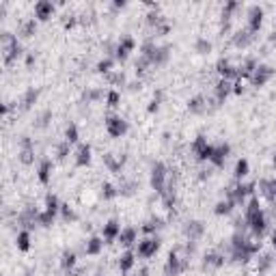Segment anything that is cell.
<instances>
[{
  "label": "cell",
  "mask_w": 276,
  "mask_h": 276,
  "mask_svg": "<svg viewBox=\"0 0 276 276\" xmlns=\"http://www.w3.org/2000/svg\"><path fill=\"white\" fill-rule=\"evenodd\" d=\"M121 229L123 226L119 225V220H108V223L101 226V237H104V242L106 244H112V242H117L119 240V235H121Z\"/></svg>",
  "instance_id": "15"
},
{
  "label": "cell",
  "mask_w": 276,
  "mask_h": 276,
  "mask_svg": "<svg viewBox=\"0 0 276 276\" xmlns=\"http://www.w3.org/2000/svg\"><path fill=\"white\" fill-rule=\"evenodd\" d=\"M164 226V218H160V216H153V218H149L147 223L143 225V233H147V235H155L158 231Z\"/></svg>",
  "instance_id": "30"
},
{
  "label": "cell",
  "mask_w": 276,
  "mask_h": 276,
  "mask_svg": "<svg viewBox=\"0 0 276 276\" xmlns=\"http://www.w3.org/2000/svg\"><path fill=\"white\" fill-rule=\"evenodd\" d=\"M106 80H108L110 84H119V86H121V84H127V82H125V74H123V72H112V74H108Z\"/></svg>",
  "instance_id": "49"
},
{
  "label": "cell",
  "mask_w": 276,
  "mask_h": 276,
  "mask_svg": "<svg viewBox=\"0 0 276 276\" xmlns=\"http://www.w3.org/2000/svg\"><path fill=\"white\" fill-rule=\"evenodd\" d=\"M205 110H207V100H205V95H194L188 100V112H192V115H203Z\"/></svg>",
  "instance_id": "28"
},
{
  "label": "cell",
  "mask_w": 276,
  "mask_h": 276,
  "mask_svg": "<svg viewBox=\"0 0 276 276\" xmlns=\"http://www.w3.org/2000/svg\"><path fill=\"white\" fill-rule=\"evenodd\" d=\"M119 104H121V93H119L117 89H110V91L106 93V106L117 108Z\"/></svg>",
  "instance_id": "46"
},
{
  "label": "cell",
  "mask_w": 276,
  "mask_h": 276,
  "mask_svg": "<svg viewBox=\"0 0 276 276\" xmlns=\"http://www.w3.org/2000/svg\"><path fill=\"white\" fill-rule=\"evenodd\" d=\"M272 207H274V214H276V203H274V205H272Z\"/></svg>",
  "instance_id": "59"
},
{
  "label": "cell",
  "mask_w": 276,
  "mask_h": 276,
  "mask_svg": "<svg viewBox=\"0 0 276 276\" xmlns=\"http://www.w3.org/2000/svg\"><path fill=\"white\" fill-rule=\"evenodd\" d=\"M233 209H235V203L231 201V199H220L214 207V214L216 216H229Z\"/></svg>",
  "instance_id": "35"
},
{
  "label": "cell",
  "mask_w": 276,
  "mask_h": 276,
  "mask_svg": "<svg viewBox=\"0 0 276 276\" xmlns=\"http://www.w3.org/2000/svg\"><path fill=\"white\" fill-rule=\"evenodd\" d=\"M69 153H72V145H69V143H65V140H63V143H58L56 145V158L58 160H67V155Z\"/></svg>",
  "instance_id": "47"
},
{
  "label": "cell",
  "mask_w": 276,
  "mask_h": 276,
  "mask_svg": "<svg viewBox=\"0 0 276 276\" xmlns=\"http://www.w3.org/2000/svg\"><path fill=\"white\" fill-rule=\"evenodd\" d=\"M162 100H164V91H162V89H155V93H153V97H151V101H149V106H147V112H149V115H153V112L160 110Z\"/></svg>",
  "instance_id": "41"
},
{
  "label": "cell",
  "mask_w": 276,
  "mask_h": 276,
  "mask_svg": "<svg viewBox=\"0 0 276 276\" xmlns=\"http://www.w3.org/2000/svg\"><path fill=\"white\" fill-rule=\"evenodd\" d=\"M82 274H84V268H74L67 272V276H82Z\"/></svg>",
  "instance_id": "54"
},
{
  "label": "cell",
  "mask_w": 276,
  "mask_h": 276,
  "mask_svg": "<svg viewBox=\"0 0 276 276\" xmlns=\"http://www.w3.org/2000/svg\"><path fill=\"white\" fill-rule=\"evenodd\" d=\"M61 218L65 220V223H74V220H78V214H75L67 203H63V207H61Z\"/></svg>",
  "instance_id": "48"
},
{
  "label": "cell",
  "mask_w": 276,
  "mask_h": 276,
  "mask_svg": "<svg viewBox=\"0 0 276 276\" xmlns=\"http://www.w3.org/2000/svg\"><path fill=\"white\" fill-rule=\"evenodd\" d=\"M169 58H171V46H158L149 61H151V67H164L169 63Z\"/></svg>",
  "instance_id": "19"
},
{
  "label": "cell",
  "mask_w": 276,
  "mask_h": 276,
  "mask_svg": "<svg viewBox=\"0 0 276 276\" xmlns=\"http://www.w3.org/2000/svg\"><path fill=\"white\" fill-rule=\"evenodd\" d=\"M125 4H127V2H125V0H117V2H112V4H110V9H112V11H119V9H125Z\"/></svg>",
  "instance_id": "53"
},
{
  "label": "cell",
  "mask_w": 276,
  "mask_h": 276,
  "mask_svg": "<svg viewBox=\"0 0 276 276\" xmlns=\"http://www.w3.org/2000/svg\"><path fill=\"white\" fill-rule=\"evenodd\" d=\"M136 276H149V270L147 268H140L138 272H136Z\"/></svg>",
  "instance_id": "56"
},
{
  "label": "cell",
  "mask_w": 276,
  "mask_h": 276,
  "mask_svg": "<svg viewBox=\"0 0 276 276\" xmlns=\"http://www.w3.org/2000/svg\"><path fill=\"white\" fill-rule=\"evenodd\" d=\"M63 140H65V143H69L72 147L80 140V129H78V125H75V123H69V125L65 127V136H63Z\"/></svg>",
  "instance_id": "40"
},
{
  "label": "cell",
  "mask_w": 276,
  "mask_h": 276,
  "mask_svg": "<svg viewBox=\"0 0 276 276\" xmlns=\"http://www.w3.org/2000/svg\"><path fill=\"white\" fill-rule=\"evenodd\" d=\"M104 100V91L97 89V86H93V89H86L82 93V101L84 104H97V101Z\"/></svg>",
  "instance_id": "34"
},
{
  "label": "cell",
  "mask_w": 276,
  "mask_h": 276,
  "mask_svg": "<svg viewBox=\"0 0 276 276\" xmlns=\"http://www.w3.org/2000/svg\"><path fill=\"white\" fill-rule=\"evenodd\" d=\"M35 63H37V56H35V54H26V69H32V67H35Z\"/></svg>",
  "instance_id": "51"
},
{
  "label": "cell",
  "mask_w": 276,
  "mask_h": 276,
  "mask_svg": "<svg viewBox=\"0 0 276 276\" xmlns=\"http://www.w3.org/2000/svg\"><path fill=\"white\" fill-rule=\"evenodd\" d=\"M209 177H212V169H201V171H199V179H201V181L209 179Z\"/></svg>",
  "instance_id": "52"
},
{
  "label": "cell",
  "mask_w": 276,
  "mask_h": 276,
  "mask_svg": "<svg viewBox=\"0 0 276 276\" xmlns=\"http://www.w3.org/2000/svg\"><path fill=\"white\" fill-rule=\"evenodd\" d=\"M216 72H218L220 78L231 80L233 75H240V67H235V65L231 63L229 58H220V61L216 63Z\"/></svg>",
  "instance_id": "17"
},
{
  "label": "cell",
  "mask_w": 276,
  "mask_h": 276,
  "mask_svg": "<svg viewBox=\"0 0 276 276\" xmlns=\"http://www.w3.org/2000/svg\"><path fill=\"white\" fill-rule=\"evenodd\" d=\"M127 86H129V91H140V86H143V84H140V82H129Z\"/></svg>",
  "instance_id": "55"
},
{
  "label": "cell",
  "mask_w": 276,
  "mask_h": 276,
  "mask_svg": "<svg viewBox=\"0 0 276 276\" xmlns=\"http://www.w3.org/2000/svg\"><path fill=\"white\" fill-rule=\"evenodd\" d=\"M244 91H246V82H244V78L235 80V82H233V93H235V95H242Z\"/></svg>",
  "instance_id": "50"
},
{
  "label": "cell",
  "mask_w": 276,
  "mask_h": 276,
  "mask_svg": "<svg viewBox=\"0 0 276 276\" xmlns=\"http://www.w3.org/2000/svg\"><path fill=\"white\" fill-rule=\"evenodd\" d=\"M52 171H54V162L43 158L39 164H37V179H39V183H43V186H48L52 179Z\"/></svg>",
  "instance_id": "18"
},
{
  "label": "cell",
  "mask_w": 276,
  "mask_h": 276,
  "mask_svg": "<svg viewBox=\"0 0 276 276\" xmlns=\"http://www.w3.org/2000/svg\"><path fill=\"white\" fill-rule=\"evenodd\" d=\"M251 173V164H248V160L246 158H240L235 162V169H233V177H235V181H242L244 177Z\"/></svg>",
  "instance_id": "33"
},
{
  "label": "cell",
  "mask_w": 276,
  "mask_h": 276,
  "mask_svg": "<svg viewBox=\"0 0 276 276\" xmlns=\"http://www.w3.org/2000/svg\"><path fill=\"white\" fill-rule=\"evenodd\" d=\"M91 153H93V149H91V145L89 143H80L78 147H75L74 151V162H75V166H89L91 164Z\"/></svg>",
  "instance_id": "16"
},
{
  "label": "cell",
  "mask_w": 276,
  "mask_h": 276,
  "mask_svg": "<svg viewBox=\"0 0 276 276\" xmlns=\"http://www.w3.org/2000/svg\"><path fill=\"white\" fill-rule=\"evenodd\" d=\"M35 32H37V20H35V18L24 20V22L20 24V35L24 37V39H30Z\"/></svg>",
  "instance_id": "39"
},
{
  "label": "cell",
  "mask_w": 276,
  "mask_h": 276,
  "mask_svg": "<svg viewBox=\"0 0 276 276\" xmlns=\"http://www.w3.org/2000/svg\"><path fill=\"white\" fill-rule=\"evenodd\" d=\"M231 155V145L229 143H220V145H214V153L212 158H209V164L214 166V169H223L226 164V160H229Z\"/></svg>",
  "instance_id": "9"
},
{
  "label": "cell",
  "mask_w": 276,
  "mask_h": 276,
  "mask_svg": "<svg viewBox=\"0 0 276 276\" xmlns=\"http://www.w3.org/2000/svg\"><path fill=\"white\" fill-rule=\"evenodd\" d=\"M255 276H261V274H255Z\"/></svg>",
  "instance_id": "60"
},
{
  "label": "cell",
  "mask_w": 276,
  "mask_h": 276,
  "mask_svg": "<svg viewBox=\"0 0 276 276\" xmlns=\"http://www.w3.org/2000/svg\"><path fill=\"white\" fill-rule=\"evenodd\" d=\"M183 235L188 242H199L205 235V223L203 220H188L183 225Z\"/></svg>",
  "instance_id": "11"
},
{
  "label": "cell",
  "mask_w": 276,
  "mask_h": 276,
  "mask_svg": "<svg viewBox=\"0 0 276 276\" xmlns=\"http://www.w3.org/2000/svg\"><path fill=\"white\" fill-rule=\"evenodd\" d=\"M257 188H259L261 197H266L270 203H276V177H272V179H261L257 183Z\"/></svg>",
  "instance_id": "21"
},
{
  "label": "cell",
  "mask_w": 276,
  "mask_h": 276,
  "mask_svg": "<svg viewBox=\"0 0 276 276\" xmlns=\"http://www.w3.org/2000/svg\"><path fill=\"white\" fill-rule=\"evenodd\" d=\"M101 162H104V166L110 173H121L123 171V166H125V162H127V155L123 153V155H115V153H104L101 155Z\"/></svg>",
  "instance_id": "13"
},
{
  "label": "cell",
  "mask_w": 276,
  "mask_h": 276,
  "mask_svg": "<svg viewBox=\"0 0 276 276\" xmlns=\"http://www.w3.org/2000/svg\"><path fill=\"white\" fill-rule=\"evenodd\" d=\"M252 39H255V35H252L248 28H242V30H237L233 37H231V43H233L235 48H248L252 43Z\"/></svg>",
  "instance_id": "26"
},
{
  "label": "cell",
  "mask_w": 276,
  "mask_h": 276,
  "mask_svg": "<svg viewBox=\"0 0 276 276\" xmlns=\"http://www.w3.org/2000/svg\"><path fill=\"white\" fill-rule=\"evenodd\" d=\"M272 246H274V248H276V229H274V231H272Z\"/></svg>",
  "instance_id": "57"
},
{
  "label": "cell",
  "mask_w": 276,
  "mask_h": 276,
  "mask_svg": "<svg viewBox=\"0 0 276 276\" xmlns=\"http://www.w3.org/2000/svg\"><path fill=\"white\" fill-rule=\"evenodd\" d=\"M274 263H276V257L272 255V252H261V255L257 257V274H266L270 272V270L274 268Z\"/></svg>",
  "instance_id": "25"
},
{
  "label": "cell",
  "mask_w": 276,
  "mask_h": 276,
  "mask_svg": "<svg viewBox=\"0 0 276 276\" xmlns=\"http://www.w3.org/2000/svg\"><path fill=\"white\" fill-rule=\"evenodd\" d=\"M212 48H214V43L209 41L207 37H199V39L194 41V52H199V54H209Z\"/></svg>",
  "instance_id": "42"
},
{
  "label": "cell",
  "mask_w": 276,
  "mask_h": 276,
  "mask_svg": "<svg viewBox=\"0 0 276 276\" xmlns=\"http://www.w3.org/2000/svg\"><path fill=\"white\" fill-rule=\"evenodd\" d=\"M18 160H20L24 166H30L32 162H35V143L30 140V136H20Z\"/></svg>",
  "instance_id": "8"
},
{
  "label": "cell",
  "mask_w": 276,
  "mask_h": 276,
  "mask_svg": "<svg viewBox=\"0 0 276 276\" xmlns=\"http://www.w3.org/2000/svg\"><path fill=\"white\" fill-rule=\"evenodd\" d=\"M37 100H39V89L30 86V89H26L24 97H22V108H24V110H30V108L37 104Z\"/></svg>",
  "instance_id": "31"
},
{
  "label": "cell",
  "mask_w": 276,
  "mask_h": 276,
  "mask_svg": "<svg viewBox=\"0 0 276 276\" xmlns=\"http://www.w3.org/2000/svg\"><path fill=\"white\" fill-rule=\"evenodd\" d=\"M138 183L136 181H121V186H119V194L121 197H132L134 192H136Z\"/></svg>",
  "instance_id": "45"
},
{
  "label": "cell",
  "mask_w": 276,
  "mask_h": 276,
  "mask_svg": "<svg viewBox=\"0 0 276 276\" xmlns=\"http://www.w3.org/2000/svg\"><path fill=\"white\" fill-rule=\"evenodd\" d=\"M30 242H32V237H30V231L28 229H22L18 237H15V246H18V251L20 252H28L30 251Z\"/></svg>",
  "instance_id": "29"
},
{
  "label": "cell",
  "mask_w": 276,
  "mask_h": 276,
  "mask_svg": "<svg viewBox=\"0 0 276 276\" xmlns=\"http://www.w3.org/2000/svg\"><path fill=\"white\" fill-rule=\"evenodd\" d=\"M0 41H2V61H4L7 67H11V65L24 54V48H22L18 37L11 35V32H7V30L0 35Z\"/></svg>",
  "instance_id": "1"
},
{
  "label": "cell",
  "mask_w": 276,
  "mask_h": 276,
  "mask_svg": "<svg viewBox=\"0 0 276 276\" xmlns=\"http://www.w3.org/2000/svg\"><path fill=\"white\" fill-rule=\"evenodd\" d=\"M231 93H233V84H231V80L220 78L218 82H216V86H214V106L225 104V100H226V97H229Z\"/></svg>",
  "instance_id": "12"
},
{
  "label": "cell",
  "mask_w": 276,
  "mask_h": 276,
  "mask_svg": "<svg viewBox=\"0 0 276 276\" xmlns=\"http://www.w3.org/2000/svg\"><path fill=\"white\" fill-rule=\"evenodd\" d=\"M24 276H28V274H24Z\"/></svg>",
  "instance_id": "62"
},
{
  "label": "cell",
  "mask_w": 276,
  "mask_h": 276,
  "mask_svg": "<svg viewBox=\"0 0 276 276\" xmlns=\"http://www.w3.org/2000/svg\"><path fill=\"white\" fill-rule=\"evenodd\" d=\"M104 121H106V132H108V136H112V138L125 136L127 129H129V123H127L121 115H108Z\"/></svg>",
  "instance_id": "4"
},
{
  "label": "cell",
  "mask_w": 276,
  "mask_h": 276,
  "mask_svg": "<svg viewBox=\"0 0 276 276\" xmlns=\"http://www.w3.org/2000/svg\"><path fill=\"white\" fill-rule=\"evenodd\" d=\"M190 151L199 162H209V158H212V153H214V145H209L205 136H197L190 145Z\"/></svg>",
  "instance_id": "6"
},
{
  "label": "cell",
  "mask_w": 276,
  "mask_h": 276,
  "mask_svg": "<svg viewBox=\"0 0 276 276\" xmlns=\"http://www.w3.org/2000/svg\"><path fill=\"white\" fill-rule=\"evenodd\" d=\"M272 164H274V169H276V151H274V155H272Z\"/></svg>",
  "instance_id": "58"
},
{
  "label": "cell",
  "mask_w": 276,
  "mask_h": 276,
  "mask_svg": "<svg viewBox=\"0 0 276 276\" xmlns=\"http://www.w3.org/2000/svg\"><path fill=\"white\" fill-rule=\"evenodd\" d=\"M52 117H54V115H52V110H43L41 115L35 119V127H37V129H46L48 125H50Z\"/></svg>",
  "instance_id": "43"
},
{
  "label": "cell",
  "mask_w": 276,
  "mask_h": 276,
  "mask_svg": "<svg viewBox=\"0 0 276 276\" xmlns=\"http://www.w3.org/2000/svg\"><path fill=\"white\" fill-rule=\"evenodd\" d=\"M54 9L56 7H54V2H50V0H39V2H35V18L41 22L50 20L54 15Z\"/></svg>",
  "instance_id": "23"
},
{
  "label": "cell",
  "mask_w": 276,
  "mask_h": 276,
  "mask_svg": "<svg viewBox=\"0 0 276 276\" xmlns=\"http://www.w3.org/2000/svg\"><path fill=\"white\" fill-rule=\"evenodd\" d=\"M149 67H151V61H149V58H147V56H143V54H138L136 63H134V69H136V74H138V75H143Z\"/></svg>",
  "instance_id": "44"
},
{
  "label": "cell",
  "mask_w": 276,
  "mask_h": 276,
  "mask_svg": "<svg viewBox=\"0 0 276 276\" xmlns=\"http://www.w3.org/2000/svg\"><path fill=\"white\" fill-rule=\"evenodd\" d=\"M134 48H136L134 37H121V41L117 43V50H115V61H125L129 54L134 52Z\"/></svg>",
  "instance_id": "14"
},
{
  "label": "cell",
  "mask_w": 276,
  "mask_h": 276,
  "mask_svg": "<svg viewBox=\"0 0 276 276\" xmlns=\"http://www.w3.org/2000/svg\"><path fill=\"white\" fill-rule=\"evenodd\" d=\"M75 266H78V255H75L74 251H65L61 257V268L65 272H69V270H74Z\"/></svg>",
  "instance_id": "37"
},
{
  "label": "cell",
  "mask_w": 276,
  "mask_h": 276,
  "mask_svg": "<svg viewBox=\"0 0 276 276\" xmlns=\"http://www.w3.org/2000/svg\"><path fill=\"white\" fill-rule=\"evenodd\" d=\"M134 266H136V252L134 251H125L121 257H119V270H121V274L132 272Z\"/></svg>",
  "instance_id": "27"
},
{
  "label": "cell",
  "mask_w": 276,
  "mask_h": 276,
  "mask_svg": "<svg viewBox=\"0 0 276 276\" xmlns=\"http://www.w3.org/2000/svg\"><path fill=\"white\" fill-rule=\"evenodd\" d=\"M186 268H188V257L181 255V246L173 248L169 252V259H166L164 276H179L181 272H186Z\"/></svg>",
  "instance_id": "3"
},
{
  "label": "cell",
  "mask_w": 276,
  "mask_h": 276,
  "mask_svg": "<svg viewBox=\"0 0 276 276\" xmlns=\"http://www.w3.org/2000/svg\"><path fill=\"white\" fill-rule=\"evenodd\" d=\"M100 197L104 199V201H112V199L119 197V186H115V183L110 181H104L100 188Z\"/></svg>",
  "instance_id": "32"
},
{
  "label": "cell",
  "mask_w": 276,
  "mask_h": 276,
  "mask_svg": "<svg viewBox=\"0 0 276 276\" xmlns=\"http://www.w3.org/2000/svg\"><path fill=\"white\" fill-rule=\"evenodd\" d=\"M119 244H121L123 248H132L134 244H138V231L134 229V226H123L121 229V235H119Z\"/></svg>",
  "instance_id": "20"
},
{
  "label": "cell",
  "mask_w": 276,
  "mask_h": 276,
  "mask_svg": "<svg viewBox=\"0 0 276 276\" xmlns=\"http://www.w3.org/2000/svg\"><path fill=\"white\" fill-rule=\"evenodd\" d=\"M263 15H266V11L263 7H259V4H252V7H248L246 11V28L252 32V35H257L259 30H261L263 26Z\"/></svg>",
  "instance_id": "7"
},
{
  "label": "cell",
  "mask_w": 276,
  "mask_h": 276,
  "mask_svg": "<svg viewBox=\"0 0 276 276\" xmlns=\"http://www.w3.org/2000/svg\"><path fill=\"white\" fill-rule=\"evenodd\" d=\"M95 276H101V274H95Z\"/></svg>",
  "instance_id": "61"
},
{
  "label": "cell",
  "mask_w": 276,
  "mask_h": 276,
  "mask_svg": "<svg viewBox=\"0 0 276 276\" xmlns=\"http://www.w3.org/2000/svg\"><path fill=\"white\" fill-rule=\"evenodd\" d=\"M61 207H63V203L58 201L56 194H48L43 209H46V212H50V214H54V216H58V214H61Z\"/></svg>",
  "instance_id": "36"
},
{
  "label": "cell",
  "mask_w": 276,
  "mask_h": 276,
  "mask_svg": "<svg viewBox=\"0 0 276 276\" xmlns=\"http://www.w3.org/2000/svg\"><path fill=\"white\" fill-rule=\"evenodd\" d=\"M169 175H171V171L166 169L164 162H153V164H151V175H149V181H151V188H153V192H158L160 197L166 192V183H169Z\"/></svg>",
  "instance_id": "2"
},
{
  "label": "cell",
  "mask_w": 276,
  "mask_h": 276,
  "mask_svg": "<svg viewBox=\"0 0 276 276\" xmlns=\"http://www.w3.org/2000/svg\"><path fill=\"white\" fill-rule=\"evenodd\" d=\"M272 78H274V67H270V65H259L255 69V74L251 75V84L261 89V86H266Z\"/></svg>",
  "instance_id": "10"
},
{
  "label": "cell",
  "mask_w": 276,
  "mask_h": 276,
  "mask_svg": "<svg viewBox=\"0 0 276 276\" xmlns=\"http://www.w3.org/2000/svg\"><path fill=\"white\" fill-rule=\"evenodd\" d=\"M112 67H115V58H112V56H104V58H100V61H97L95 72L101 74V75H108V74H112Z\"/></svg>",
  "instance_id": "38"
},
{
  "label": "cell",
  "mask_w": 276,
  "mask_h": 276,
  "mask_svg": "<svg viewBox=\"0 0 276 276\" xmlns=\"http://www.w3.org/2000/svg\"><path fill=\"white\" fill-rule=\"evenodd\" d=\"M225 255L223 252H207V255L203 257V270H218V268H223L225 266Z\"/></svg>",
  "instance_id": "24"
},
{
  "label": "cell",
  "mask_w": 276,
  "mask_h": 276,
  "mask_svg": "<svg viewBox=\"0 0 276 276\" xmlns=\"http://www.w3.org/2000/svg\"><path fill=\"white\" fill-rule=\"evenodd\" d=\"M104 244L106 242H104V237L101 235H91L89 240L84 242V252L89 257H97L101 251H104Z\"/></svg>",
  "instance_id": "22"
},
{
  "label": "cell",
  "mask_w": 276,
  "mask_h": 276,
  "mask_svg": "<svg viewBox=\"0 0 276 276\" xmlns=\"http://www.w3.org/2000/svg\"><path fill=\"white\" fill-rule=\"evenodd\" d=\"M160 244H162L160 235H147V237H143V240H138V244H136V255L143 257V259H151L155 252L160 251Z\"/></svg>",
  "instance_id": "5"
}]
</instances>
